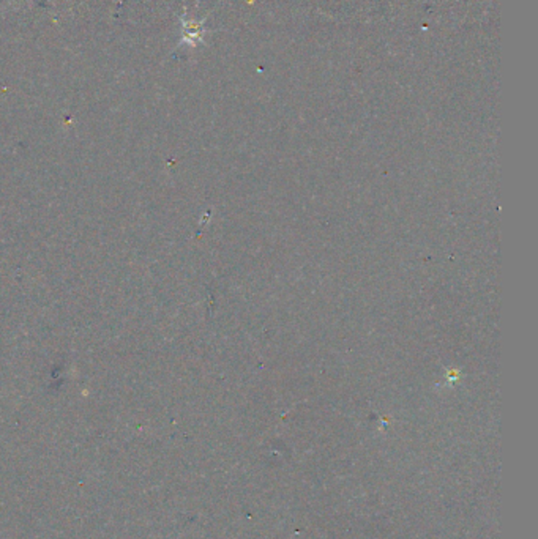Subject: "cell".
Wrapping results in <instances>:
<instances>
[{
    "label": "cell",
    "mask_w": 538,
    "mask_h": 539,
    "mask_svg": "<svg viewBox=\"0 0 538 539\" xmlns=\"http://www.w3.org/2000/svg\"><path fill=\"white\" fill-rule=\"evenodd\" d=\"M181 40L179 42V46L187 44L190 48H194L196 44L204 42V34H206V27H204V21L201 23H194L191 19H187L185 16H181Z\"/></svg>",
    "instance_id": "obj_1"
},
{
    "label": "cell",
    "mask_w": 538,
    "mask_h": 539,
    "mask_svg": "<svg viewBox=\"0 0 538 539\" xmlns=\"http://www.w3.org/2000/svg\"><path fill=\"white\" fill-rule=\"evenodd\" d=\"M16 2H19V0H13V4H16ZM27 2H29V0H27ZM48 2H53V0H48Z\"/></svg>",
    "instance_id": "obj_2"
}]
</instances>
